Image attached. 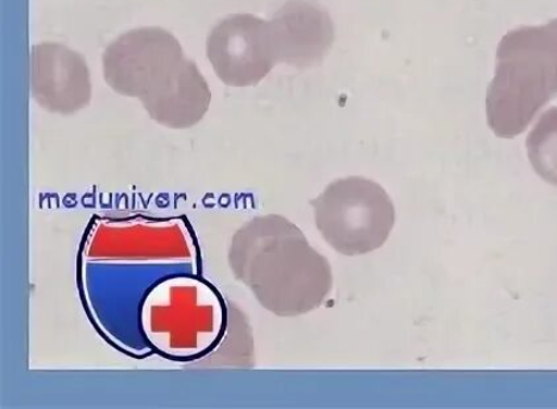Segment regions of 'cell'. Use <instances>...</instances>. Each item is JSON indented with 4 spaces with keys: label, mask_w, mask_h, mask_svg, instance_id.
<instances>
[{
    "label": "cell",
    "mask_w": 557,
    "mask_h": 409,
    "mask_svg": "<svg viewBox=\"0 0 557 409\" xmlns=\"http://www.w3.org/2000/svg\"><path fill=\"white\" fill-rule=\"evenodd\" d=\"M228 265L259 303L278 318H297L323 306L333 288L330 260L286 216L246 222L233 235Z\"/></svg>",
    "instance_id": "obj_1"
},
{
    "label": "cell",
    "mask_w": 557,
    "mask_h": 409,
    "mask_svg": "<svg viewBox=\"0 0 557 409\" xmlns=\"http://www.w3.org/2000/svg\"><path fill=\"white\" fill-rule=\"evenodd\" d=\"M103 72L111 89L139 98L152 120L170 128L194 127L212 101L197 65L184 58L176 37L160 27L117 37L103 53Z\"/></svg>",
    "instance_id": "obj_2"
},
{
    "label": "cell",
    "mask_w": 557,
    "mask_h": 409,
    "mask_svg": "<svg viewBox=\"0 0 557 409\" xmlns=\"http://www.w3.org/2000/svg\"><path fill=\"white\" fill-rule=\"evenodd\" d=\"M140 320L145 336L165 356L196 357L224 336L227 311L212 284L172 277L147 295Z\"/></svg>",
    "instance_id": "obj_3"
},
{
    "label": "cell",
    "mask_w": 557,
    "mask_h": 409,
    "mask_svg": "<svg viewBox=\"0 0 557 409\" xmlns=\"http://www.w3.org/2000/svg\"><path fill=\"white\" fill-rule=\"evenodd\" d=\"M321 237L343 256L357 257L381 249L392 234V197L373 179H336L311 202Z\"/></svg>",
    "instance_id": "obj_4"
},
{
    "label": "cell",
    "mask_w": 557,
    "mask_h": 409,
    "mask_svg": "<svg viewBox=\"0 0 557 409\" xmlns=\"http://www.w3.org/2000/svg\"><path fill=\"white\" fill-rule=\"evenodd\" d=\"M207 54L216 76L233 88L258 85L277 63L269 22L250 14L231 15L216 24Z\"/></svg>",
    "instance_id": "obj_5"
},
{
    "label": "cell",
    "mask_w": 557,
    "mask_h": 409,
    "mask_svg": "<svg viewBox=\"0 0 557 409\" xmlns=\"http://www.w3.org/2000/svg\"><path fill=\"white\" fill-rule=\"evenodd\" d=\"M30 90L42 109L71 115L88 107L91 84L82 54L58 42H42L30 51Z\"/></svg>",
    "instance_id": "obj_6"
},
{
    "label": "cell",
    "mask_w": 557,
    "mask_h": 409,
    "mask_svg": "<svg viewBox=\"0 0 557 409\" xmlns=\"http://www.w3.org/2000/svg\"><path fill=\"white\" fill-rule=\"evenodd\" d=\"M277 63L308 70L323 63L336 28L327 11L309 0H287L269 22Z\"/></svg>",
    "instance_id": "obj_7"
}]
</instances>
